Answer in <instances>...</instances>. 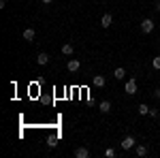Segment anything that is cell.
<instances>
[{"label":"cell","instance_id":"277c9868","mask_svg":"<svg viewBox=\"0 0 160 158\" xmlns=\"http://www.w3.org/2000/svg\"><path fill=\"white\" fill-rule=\"evenodd\" d=\"M49 60H51V56L47 54V51H41L37 56V64L38 66H45V64H49Z\"/></svg>","mask_w":160,"mask_h":158},{"label":"cell","instance_id":"6da1fadb","mask_svg":"<svg viewBox=\"0 0 160 158\" xmlns=\"http://www.w3.org/2000/svg\"><path fill=\"white\" fill-rule=\"evenodd\" d=\"M135 145H137V139L132 137V135H126V137L122 139V150H124V152H128V150H132Z\"/></svg>","mask_w":160,"mask_h":158},{"label":"cell","instance_id":"7a4b0ae2","mask_svg":"<svg viewBox=\"0 0 160 158\" xmlns=\"http://www.w3.org/2000/svg\"><path fill=\"white\" fill-rule=\"evenodd\" d=\"M154 28H156V24H154V19H149V17H145V19L141 22V32H143V34L154 32Z\"/></svg>","mask_w":160,"mask_h":158},{"label":"cell","instance_id":"e0dca14e","mask_svg":"<svg viewBox=\"0 0 160 158\" xmlns=\"http://www.w3.org/2000/svg\"><path fill=\"white\" fill-rule=\"evenodd\" d=\"M105 156H107V158H113V156H115V150H113V147H107V150H105Z\"/></svg>","mask_w":160,"mask_h":158},{"label":"cell","instance_id":"9c48e42d","mask_svg":"<svg viewBox=\"0 0 160 158\" xmlns=\"http://www.w3.org/2000/svg\"><path fill=\"white\" fill-rule=\"evenodd\" d=\"M60 51H62V56H73V54H75V45H73V43H64Z\"/></svg>","mask_w":160,"mask_h":158},{"label":"cell","instance_id":"7c38bea8","mask_svg":"<svg viewBox=\"0 0 160 158\" xmlns=\"http://www.w3.org/2000/svg\"><path fill=\"white\" fill-rule=\"evenodd\" d=\"M135 154H137V156H141V158L148 156V147H145V145H135Z\"/></svg>","mask_w":160,"mask_h":158},{"label":"cell","instance_id":"d6986e66","mask_svg":"<svg viewBox=\"0 0 160 158\" xmlns=\"http://www.w3.org/2000/svg\"><path fill=\"white\" fill-rule=\"evenodd\" d=\"M154 98H158V100H160V88H156V90H154Z\"/></svg>","mask_w":160,"mask_h":158},{"label":"cell","instance_id":"5bb4252c","mask_svg":"<svg viewBox=\"0 0 160 158\" xmlns=\"http://www.w3.org/2000/svg\"><path fill=\"white\" fill-rule=\"evenodd\" d=\"M137 111H139V115H149V107L145 103H141V105L137 107Z\"/></svg>","mask_w":160,"mask_h":158},{"label":"cell","instance_id":"ac0fdd59","mask_svg":"<svg viewBox=\"0 0 160 158\" xmlns=\"http://www.w3.org/2000/svg\"><path fill=\"white\" fill-rule=\"evenodd\" d=\"M149 118H158V109H149Z\"/></svg>","mask_w":160,"mask_h":158},{"label":"cell","instance_id":"ba28073f","mask_svg":"<svg viewBox=\"0 0 160 158\" xmlns=\"http://www.w3.org/2000/svg\"><path fill=\"white\" fill-rule=\"evenodd\" d=\"M66 69H68L71 73H77V71L81 69V62L77 60V58H73V60H68V64H66Z\"/></svg>","mask_w":160,"mask_h":158},{"label":"cell","instance_id":"8fae6325","mask_svg":"<svg viewBox=\"0 0 160 158\" xmlns=\"http://www.w3.org/2000/svg\"><path fill=\"white\" fill-rule=\"evenodd\" d=\"M98 111L100 113H109L111 111V100H100L98 103Z\"/></svg>","mask_w":160,"mask_h":158},{"label":"cell","instance_id":"44dd1931","mask_svg":"<svg viewBox=\"0 0 160 158\" xmlns=\"http://www.w3.org/2000/svg\"><path fill=\"white\" fill-rule=\"evenodd\" d=\"M41 2H43V4H47V7H49L51 2H53V0H41Z\"/></svg>","mask_w":160,"mask_h":158},{"label":"cell","instance_id":"52a82bcc","mask_svg":"<svg viewBox=\"0 0 160 158\" xmlns=\"http://www.w3.org/2000/svg\"><path fill=\"white\" fill-rule=\"evenodd\" d=\"M111 24H113V15H111V13H105V15L100 17V26H102V28H111Z\"/></svg>","mask_w":160,"mask_h":158},{"label":"cell","instance_id":"2e32d148","mask_svg":"<svg viewBox=\"0 0 160 158\" xmlns=\"http://www.w3.org/2000/svg\"><path fill=\"white\" fill-rule=\"evenodd\" d=\"M152 69H156V71H160V56H156V58H152Z\"/></svg>","mask_w":160,"mask_h":158},{"label":"cell","instance_id":"9a60e30c","mask_svg":"<svg viewBox=\"0 0 160 158\" xmlns=\"http://www.w3.org/2000/svg\"><path fill=\"white\" fill-rule=\"evenodd\" d=\"M56 145H58V137H56V135L47 137V147H56Z\"/></svg>","mask_w":160,"mask_h":158},{"label":"cell","instance_id":"5b68a950","mask_svg":"<svg viewBox=\"0 0 160 158\" xmlns=\"http://www.w3.org/2000/svg\"><path fill=\"white\" fill-rule=\"evenodd\" d=\"M92 85L105 88V85H107V77H105V75H94V77H92Z\"/></svg>","mask_w":160,"mask_h":158},{"label":"cell","instance_id":"4fadbf2b","mask_svg":"<svg viewBox=\"0 0 160 158\" xmlns=\"http://www.w3.org/2000/svg\"><path fill=\"white\" fill-rule=\"evenodd\" d=\"M113 77H115V79H124V77H126V69H122V66H118V69L113 71Z\"/></svg>","mask_w":160,"mask_h":158},{"label":"cell","instance_id":"8992f818","mask_svg":"<svg viewBox=\"0 0 160 158\" xmlns=\"http://www.w3.org/2000/svg\"><path fill=\"white\" fill-rule=\"evenodd\" d=\"M22 37H24V41H28V43H34L37 32H34V28H26L24 32H22Z\"/></svg>","mask_w":160,"mask_h":158},{"label":"cell","instance_id":"30bf717a","mask_svg":"<svg viewBox=\"0 0 160 158\" xmlns=\"http://www.w3.org/2000/svg\"><path fill=\"white\" fill-rule=\"evenodd\" d=\"M75 156L77 158H90V150H88V147H77V150H75Z\"/></svg>","mask_w":160,"mask_h":158},{"label":"cell","instance_id":"3957f363","mask_svg":"<svg viewBox=\"0 0 160 158\" xmlns=\"http://www.w3.org/2000/svg\"><path fill=\"white\" fill-rule=\"evenodd\" d=\"M124 92H126V94H130V96H135V94H137V79H135V77L126 81V85H124Z\"/></svg>","mask_w":160,"mask_h":158},{"label":"cell","instance_id":"ffe728a7","mask_svg":"<svg viewBox=\"0 0 160 158\" xmlns=\"http://www.w3.org/2000/svg\"><path fill=\"white\" fill-rule=\"evenodd\" d=\"M154 9H156V11H160V0H156V4H154Z\"/></svg>","mask_w":160,"mask_h":158}]
</instances>
